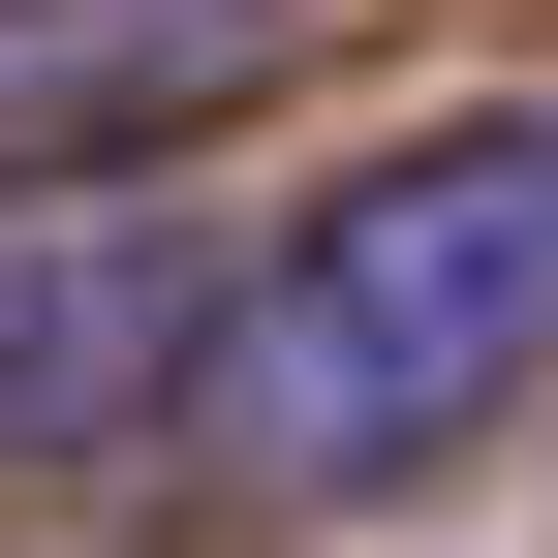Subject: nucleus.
<instances>
[{
	"label": "nucleus",
	"instance_id": "nucleus-2",
	"mask_svg": "<svg viewBox=\"0 0 558 558\" xmlns=\"http://www.w3.org/2000/svg\"><path fill=\"white\" fill-rule=\"evenodd\" d=\"M218 311H248V248L156 156L124 186H0V497H124L156 435H218Z\"/></svg>",
	"mask_w": 558,
	"mask_h": 558
},
{
	"label": "nucleus",
	"instance_id": "nucleus-3",
	"mask_svg": "<svg viewBox=\"0 0 558 558\" xmlns=\"http://www.w3.org/2000/svg\"><path fill=\"white\" fill-rule=\"evenodd\" d=\"M279 62V0H0V186H124Z\"/></svg>",
	"mask_w": 558,
	"mask_h": 558
},
{
	"label": "nucleus",
	"instance_id": "nucleus-1",
	"mask_svg": "<svg viewBox=\"0 0 558 558\" xmlns=\"http://www.w3.org/2000/svg\"><path fill=\"white\" fill-rule=\"evenodd\" d=\"M527 373H558V124H403V156H341L248 248L186 465L279 497V527H341V497H435Z\"/></svg>",
	"mask_w": 558,
	"mask_h": 558
}]
</instances>
